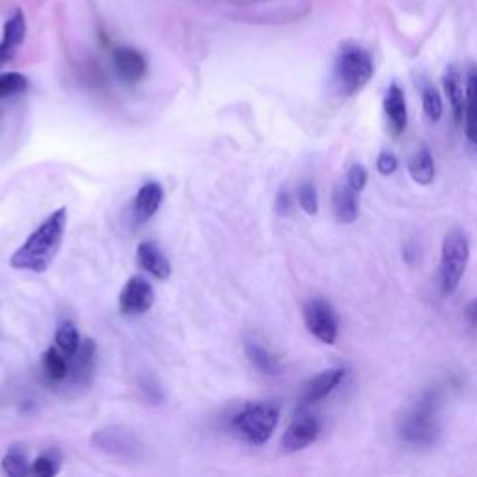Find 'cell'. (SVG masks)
I'll return each mask as SVG.
<instances>
[{"instance_id":"2e32d148","label":"cell","mask_w":477,"mask_h":477,"mask_svg":"<svg viewBox=\"0 0 477 477\" xmlns=\"http://www.w3.org/2000/svg\"><path fill=\"white\" fill-rule=\"evenodd\" d=\"M384 114H386V122L388 127H390L394 136H399L407 129V99L403 88L398 82H392L388 92L384 96Z\"/></svg>"},{"instance_id":"4dcf8cb0","label":"cell","mask_w":477,"mask_h":477,"mask_svg":"<svg viewBox=\"0 0 477 477\" xmlns=\"http://www.w3.org/2000/svg\"><path fill=\"white\" fill-rule=\"evenodd\" d=\"M140 390H142L144 398H145L147 401H152L154 405L163 401V390H161L159 384H157L154 379H147V380H144V382H142V388H140Z\"/></svg>"},{"instance_id":"5b68a950","label":"cell","mask_w":477,"mask_h":477,"mask_svg":"<svg viewBox=\"0 0 477 477\" xmlns=\"http://www.w3.org/2000/svg\"><path fill=\"white\" fill-rule=\"evenodd\" d=\"M470 261V243L464 231L454 229L445 235L440 254V287L445 295L457 291Z\"/></svg>"},{"instance_id":"603a6c76","label":"cell","mask_w":477,"mask_h":477,"mask_svg":"<svg viewBox=\"0 0 477 477\" xmlns=\"http://www.w3.org/2000/svg\"><path fill=\"white\" fill-rule=\"evenodd\" d=\"M54 341H56V347L62 352H66L68 356L75 354L77 349L80 347V336H79L77 326L70 321L60 324L58 331H56V336H54Z\"/></svg>"},{"instance_id":"8fae6325","label":"cell","mask_w":477,"mask_h":477,"mask_svg":"<svg viewBox=\"0 0 477 477\" xmlns=\"http://www.w3.org/2000/svg\"><path fill=\"white\" fill-rule=\"evenodd\" d=\"M112 64L117 77L127 84L140 82L147 71L144 54L133 47H116L112 52Z\"/></svg>"},{"instance_id":"1f68e13d","label":"cell","mask_w":477,"mask_h":477,"mask_svg":"<svg viewBox=\"0 0 477 477\" xmlns=\"http://www.w3.org/2000/svg\"><path fill=\"white\" fill-rule=\"evenodd\" d=\"M275 207H276V213L278 215H282V217L291 215V211H293V196H291V192L285 191V189H282L278 192V196H276Z\"/></svg>"},{"instance_id":"7c38bea8","label":"cell","mask_w":477,"mask_h":477,"mask_svg":"<svg viewBox=\"0 0 477 477\" xmlns=\"http://www.w3.org/2000/svg\"><path fill=\"white\" fill-rule=\"evenodd\" d=\"M96 343L92 340L80 341V347L75 354L70 356V373L66 380L75 386H86L94 377L96 369Z\"/></svg>"},{"instance_id":"4fadbf2b","label":"cell","mask_w":477,"mask_h":477,"mask_svg":"<svg viewBox=\"0 0 477 477\" xmlns=\"http://www.w3.org/2000/svg\"><path fill=\"white\" fill-rule=\"evenodd\" d=\"M24 38H26V17L23 10H15L3 28V42H0V70H3L8 62H12Z\"/></svg>"},{"instance_id":"f546056e","label":"cell","mask_w":477,"mask_h":477,"mask_svg":"<svg viewBox=\"0 0 477 477\" xmlns=\"http://www.w3.org/2000/svg\"><path fill=\"white\" fill-rule=\"evenodd\" d=\"M399 166V161L398 157L392 154V152H388V149H384V152L379 154L377 157V170L380 175H392Z\"/></svg>"},{"instance_id":"8992f818","label":"cell","mask_w":477,"mask_h":477,"mask_svg":"<svg viewBox=\"0 0 477 477\" xmlns=\"http://www.w3.org/2000/svg\"><path fill=\"white\" fill-rule=\"evenodd\" d=\"M304 323L308 331L323 343L332 345L338 340V317L324 298H312L304 306Z\"/></svg>"},{"instance_id":"ffe728a7","label":"cell","mask_w":477,"mask_h":477,"mask_svg":"<svg viewBox=\"0 0 477 477\" xmlns=\"http://www.w3.org/2000/svg\"><path fill=\"white\" fill-rule=\"evenodd\" d=\"M408 173L417 185H431L435 179V159L427 145H420L408 161Z\"/></svg>"},{"instance_id":"83f0119b","label":"cell","mask_w":477,"mask_h":477,"mask_svg":"<svg viewBox=\"0 0 477 477\" xmlns=\"http://www.w3.org/2000/svg\"><path fill=\"white\" fill-rule=\"evenodd\" d=\"M60 463H62V459H60L58 454H45L33 463L30 472L40 477H52L60 472Z\"/></svg>"},{"instance_id":"ac0fdd59","label":"cell","mask_w":477,"mask_h":477,"mask_svg":"<svg viewBox=\"0 0 477 477\" xmlns=\"http://www.w3.org/2000/svg\"><path fill=\"white\" fill-rule=\"evenodd\" d=\"M442 86H444V94L447 96V101L452 105V112L455 122L461 124L463 114H464V84L461 71L457 66H447L444 75H442Z\"/></svg>"},{"instance_id":"7a4b0ae2","label":"cell","mask_w":477,"mask_h":477,"mask_svg":"<svg viewBox=\"0 0 477 477\" xmlns=\"http://www.w3.org/2000/svg\"><path fill=\"white\" fill-rule=\"evenodd\" d=\"M375 73L371 52L358 42H343L334 60V82L343 98L360 94Z\"/></svg>"},{"instance_id":"7402d4cb","label":"cell","mask_w":477,"mask_h":477,"mask_svg":"<svg viewBox=\"0 0 477 477\" xmlns=\"http://www.w3.org/2000/svg\"><path fill=\"white\" fill-rule=\"evenodd\" d=\"M42 368L51 382H64L70 373V358L56 347H49L42 356Z\"/></svg>"},{"instance_id":"4316f807","label":"cell","mask_w":477,"mask_h":477,"mask_svg":"<svg viewBox=\"0 0 477 477\" xmlns=\"http://www.w3.org/2000/svg\"><path fill=\"white\" fill-rule=\"evenodd\" d=\"M3 470H5L8 475H14V477L26 475V473L30 472L24 454H23L21 450H17V447H14V450H10V452L5 455V459H3Z\"/></svg>"},{"instance_id":"d6986e66","label":"cell","mask_w":477,"mask_h":477,"mask_svg":"<svg viewBox=\"0 0 477 477\" xmlns=\"http://www.w3.org/2000/svg\"><path fill=\"white\" fill-rule=\"evenodd\" d=\"M245 352L248 356V360L252 362V366L267 375V377H278L282 373V364L278 358L268 351L265 345H261L256 340H247L245 343Z\"/></svg>"},{"instance_id":"30bf717a","label":"cell","mask_w":477,"mask_h":477,"mask_svg":"<svg viewBox=\"0 0 477 477\" xmlns=\"http://www.w3.org/2000/svg\"><path fill=\"white\" fill-rule=\"evenodd\" d=\"M343 377H345L343 368H331V369L321 371L313 379H310L303 388L301 408H308L323 401L326 396H331L338 388V384L343 380Z\"/></svg>"},{"instance_id":"6da1fadb","label":"cell","mask_w":477,"mask_h":477,"mask_svg":"<svg viewBox=\"0 0 477 477\" xmlns=\"http://www.w3.org/2000/svg\"><path fill=\"white\" fill-rule=\"evenodd\" d=\"M68 228V209L60 207L51 217H47L33 233L28 235L23 247H19L10 265L17 271L26 273H45L54 261L60 247H62V238Z\"/></svg>"},{"instance_id":"ba28073f","label":"cell","mask_w":477,"mask_h":477,"mask_svg":"<svg viewBox=\"0 0 477 477\" xmlns=\"http://www.w3.org/2000/svg\"><path fill=\"white\" fill-rule=\"evenodd\" d=\"M155 303L154 285L144 276H133L126 282L122 293H119V312L124 315H142L152 310Z\"/></svg>"},{"instance_id":"cb8c5ba5","label":"cell","mask_w":477,"mask_h":477,"mask_svg":"<svg viewBox=\"0 0 477 477\" xmlns=\"http://www.w3.org/2000/svg\"><path fill=\"white\" fill-rule=\"evenodd\" d=\"M26 88H28V80L23 73H17V71L0 73V99L19 96L24 92Z\"/></svg>"},{"instance_id":"3957f363","label":"cell","mask_w":477,"mask_h":477,"mask_svg":"<svg viewBox=\"0 0 477 477\" xmlns=\"http://www.w3.org/2000/svg\"><path fill=\"white\" fill-rule=\"evenodd\" d=\"M280 417L275 403H254L245 407L233 417V431L250 445H265L271 440Z\"/></svg>"},{"instance_id":"d6a6232c","label":"cell","mask_w":477,"mask_h":477,"mask_svg":"<svg viewBox=\"0 0 477 477\" xmlns=\"http://www.w3.org/2000/svg\"><path fill=\"white\" fill-rule=\"evenodd\" d=\"M470 317L477 323V298H475V303H473V306H472V310H470Z\"/></svg>"},{"instance_id":"44dd1931","label":"cell","mask_w":477,"mask_h":477,"mask_svg":"<svg viewBox=\"0 0 477 477\" xmlns=\"http://www.w3.org/2000/svg\"><path fill=\"white\" fill-rule=\"evenodd\" d=\"M358 192H354L349 185H340L332 194V209L334 215L341 224H352L358 219Z\"/></svg>"},{"instance_id":"5bb4252c","label":"cell","mask_w":477,"mask_h":477,"mask_svg":"<svg viewBox=\"0 0 477 477\" xmlns=\"http://www.w3.org/2000/svg\"><path fill=\"white\" fill-rule=\"evenodd\" d=\"M164 191L157 182H149L142 185L133 200V219L136 224H144L154 219L163 205Z\"/></svg>"},{"instance_id":"e0dca14e","label":"cell","mask_w":477,"mask_h":477,"mask_svg":"<svg viewBox=\"0 0 477 477\" xmlns=\"http://www.w3.org/2000/svg\"><path fill=\"white\" fill-rule=\"evenodd\" d=\"M464 131L477 149V66H470L464 82Z\"/></svg>"},{"instance_id":"484cf974","label":"cell","mask_w":477,"mask_h":477,"mask_svg":"<svg viewBox=\"0 0 477 477\" xmlns=\"http://www.w3.org/2000/svg\"><path fill=\"white\" fill-rule=\"evenodd\" d=\"M296 200H298V205H301V209L306 215H317L319 196H317V189L313 183H310V182L301 183V187H298V191H296Z\"/></svg>"},{"instance_id":"277c9868","label":"cell","mask_w":477,"mask_h":477,"mask_svg":"<svg viewBox=\"0 0 477 477\" xmlns=\"http://www.w3.org/2000/svg\"><path fill=\"white\" fill-rule=\"evenodd\" d=\"M399 433L403 440L410 445H431L435 444L440 426H438V401L436 396H426L416 407H412L399 424Z\"/></svg>"},{"instance_id":"9c48e42d","label":"cell","mask_w":477,"mask_h":477,"mask_svg":"<svg viewBox=\"0 0 477 477\" xmlns=\"http://www.w3.org/2000/svg\"><path fill=\"white\" fill-rule=\"evenodd\" d=\"M92 445L114 457H131L136 452V438L122 427H107L92 435Z\"/></svg>"},{"instance_id":"9a60e30c","label":"cell","mask_w":477,"mask_h":477,"mask_svg":"<svg viewBox=\"0 0 477 477\" xmlns=\"http://www.w3.org/2000/svg\"><path fill=\"white\" fill-rule=\"evenodd\" d=\"M136 263L147 275L157 280H168L172 275V265L161 247L154 241H144L136 248Z\"/></svg>"},{"instance_id":"d4e9b609","label":"cell","mask_w":477,"mask_h":477,"mask_svg":"<svg viewBox=\"0 0 477 477\" xmlns=\"http://www.w3.org/2000/svg\"><path fill=\"white\" fill-rule=\"evenodd\" d=\"M422 105H424L426 116L431 119V122H438V119L444 114V103H442L440 92L433 84L424 86V89H422Z\"/></svg>"},{"instance_id":"52a82bcc","label":"cell","mask_w":477,"mask_h":477,"mask_svg":"<svg viewBox=\"0 0 477 477\" xmlns=\"http://www.w3.org/2000/svg\"><path fill=\"white\" fill-rule=\"evenodd\" d=\"M319 433H321V422L317 417L308 412H301L285 429L280 442L282 450L285 454L303 452L319 438Z\"/></svg>"},{"instance_id":"f1b7e54d","label":"cell","mask_w":477,"mask_h":477,"mask_svg":"<svg viewBox=\"0 0 477 477\" xmlns=\"http://www.w3.org/2000/svg\"><path fill=\"white\" fill-rule=\"evenodd\" d=\"M347 185L354 192H362L368 185V170L362 164H352L347 172Z\"/></svg>"}]
</instances>
